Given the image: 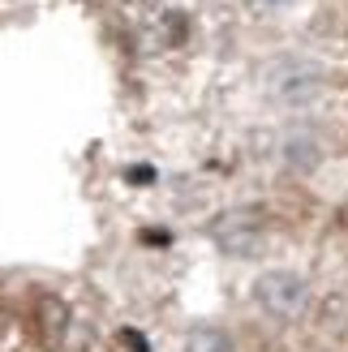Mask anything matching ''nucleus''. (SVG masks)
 I'll return each mask as SVG.
<instances>
[{"label":"nucleus","instance_id":"nucleus-2","mask_svg":"<svg viewBox=\"0 0 348 352\" xmlns=\"http://www.w3.org/2000/svg\"><path fill=\"white\" fill-rule=\"evenodd\" d=\"M65 322H69V309H65V301H56V296H39L34 301V331H39V344H61V336H65Z\"/></svg>","mask_w":348,"mask_h":352},{"label":"nucleus","instance_id":"nucleus-1","mask_svg":"<svg viewBox=\"0 0 348 352\" xmlns=\"http://www.w3.org/2000/svg\"><path fill=\"white\" fill-rule=\"evenodd\" d=\"M219 241L228 245L232 254H250L258 241H263V215L258 210H232V215L219 219Z\"/></svg>","mask_w":348,"mask_h":352}]
</instances>
